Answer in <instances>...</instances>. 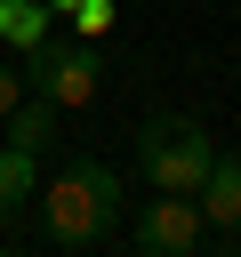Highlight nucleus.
Wrapping results in <instances>:
<instances>
[{
  "instance_id": "nucleus-5",
  "label": "nucleus",
  "mask_w": 241,
  "mask_h": 257,
  "mask_svg": "<svg viewBox=\"0 0 241 257\" xmlns=\"http://www.w3.org/2000/svg\"><path fill=\"white\" fill-rule=\"evenodd\" d=\"M193 201H201L209 233H241V153H217V161H209V185H201Z\"/></svg>"
},
{
  "instance_id": "nucleus-2",
  "label": "nucleus",
  "mask_w": 241,
  "mask_h": 257,
  "mask_svg": "<svg viewBox=\"0 0 241 257\" xmlns=\"http://www.w3.org/2000/svg\"><path fill=\"white\" fill-rule=\"evenodd\" d=\"M209 161H217V145H209V128L185 120V112H161V120L137 128V169H145L153 193H201V185H209Z\"/></svg>"
},
{
  "instance_id": "nucleus-10",
  "label": "nucleus",
  "mask_w": 241,
  "mask_h": 257,
  "mask_svg": "<svg viewBox=\"0 0 241 257\" xmlns=\"http://www.w3.org/2000/svg\"><path fill=\"white\" fill-rule=\"evenodd\" d=\"M24 104V64H0V120Z\"/></svg>"
},
{
  "instance_id": "nucleus-8",
  "label": "nucleus",
  "mask_w": 241,
  "mask_h": 257,
  "mask_svg": "<svg viewBox=\"0 0 241 257\" xmlns=\"http://www.w3.org/2000/svg\"><path fill=\"white\" fill-rule=\"evenodd\" d=\"M32 193H40V153L0 145V209H16V201H32Z\"/></svg>"
},
{
  "instance_id": "nucleus-4",
  "label": "nucleus",
  "mask_w": 241,
  "mask_h": 257,
  "mask_svg": "<svg viewBox=\"0 0 241 257\" xmlns=\"http://www.w3.org/2000/svg\"><path fill=\"white\" fill-rule=\"evenodd\" d=\"M201 241H209V217H201L193 193H161V201L137 209V249L145 257H193Z\"/></svg>"
},
{
  "instance_id": "nucleus-6",
  "label": "nucleus",
  "mask_w": 241,
  "mask_h": 257,
  "mask_svg": "<svg viewBox=\"0 0 241 257\" xmlns=\"http://www.w3.org/2000/svg\"><path fill=\"white\" fill-rule=\"evenodd\" d=\"M8 145H24V153H56V104L24 88V104L8 112Z\"/></svg>"
},
{
  "instance_id": "nucleus-3",
  "label": "nucleus",
  "mask_w": 241,
  "mask_h": 257,
  "mask_svg": "<svg viewBox=\"0 0 241 257\" xmlns=\"http://www.w3.org/2000/svg\"><path fill=\"white\" fill-rule=\"evenodd\" d=\"M24 88L48 96L56 112H72V104H96L104 64H96L88 40H32V48H24Z\"/></svg>"
},
{
  "instance_id": "nucleus-7",
  "label": "nucleus",
  "mask_w": 241,
  "mask_h": 257,
  "mask_svg": "<svg viewBox=\"0 0 241 257\" xmlns=\"http://www.w3.org/2000/svg\"><path fill=\"white\" fill-rule=\"evenodd\" d=\"M0 40L24 56L32 40H48V0H0Z\"/></svg>"
},
{
  "instance_id": "nucleus-9",
  "label": "nucleus",
  "mask_w": 241,
  "mask_h": 257,
  "mask_svg": "<svg viewBox=\"0 0 241 257\" xmlns=\"http://www.w3.org/2000/svg\"><path fill=\"white\" fill-rule=\"evenodd\" d=\"M48 16H64V24H80V40H104L112 32V0H48Z\"/></svg>"
},
{
  "instance_id": "nucleus-1",
  "label": "nucleus",
  "mask_w": 241,
  "mask_h": 257,
  "mask_svg": "<svg viewBox=\"0 0 241 257\" xmlns=\"http://www.w3.org/2000/svg\"><path fill=\"white\" fill-rule=\"evenodd\" d=\"M40 225H48L56 249H96V241H112V233H120V177H112L104 161H88V153H64L56 177L40 185Z\"/></svg>"
}]
</instances>
